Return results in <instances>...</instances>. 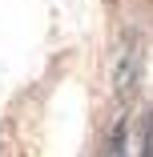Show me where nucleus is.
I'll use <instances>...</instances> for the list:
<instances>
[{"instance_id": "nucleus-1", "label": "nucleus", "mask_w": 153, "mask_h": 157, "mask_svg": "<svg viewBox=\"0 0 153 157\" xmlns=\"http://www.w3.org/2000/svg\"><path fill=\"white\" fill-rule=\"evenodd\" d=\"M137 73H141V52L129 48L125 56H121V65H117V93L121 97H129V93L137 89Z\"/></svg>"}, {"instance_id": "nucleus-2", "label": "nucleus", "mask_w": 153, "mask_h": 157, "mask_svg": "<svg viewBox=\"0 0 153 157\" xmlns=\"http://www.w3.org/2000/svg\"><path fill=\"white\" fill-rule=\"evenodd\" d=\"M105 157H129L125 153V125H117L109 133V145H105Z\"/></svg>"}, {"instance_id": "nucleus-3", "label": "nucleus", "mask_w": 153, "mask_h": 157, "mask_svg": "<svg viewBox=\"0 0 153 157\" xmlns=\"http://www.w3.org/2000/svg\"><path fill=\"white\" fill-rule=\"evenodd\" d=\"M141 157H153V109L141 117Z\"/></svg>"}]
</instances>
